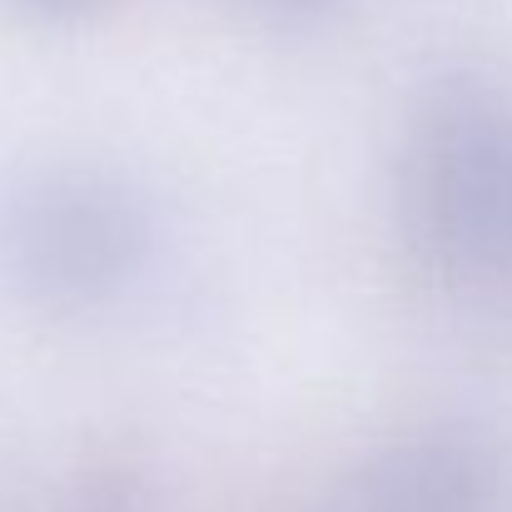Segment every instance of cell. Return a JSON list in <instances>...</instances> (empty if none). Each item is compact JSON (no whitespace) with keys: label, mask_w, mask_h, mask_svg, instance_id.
<instances>
[{"label":"cell","mask_w":512,"mask_h":512,"mask_svg":"<svg viewBox=\"0 0 512 512\" xmlns=\"http://www.w3.org/2000/svg\"><path fill=\"white\" fill-rule=\"evenodd\" d=\"M155 259V209L115 170L55 165L0 204V279L50 314L115 304Z\"/></svg>","instance_id":"1"},{"label":"cell","mask_w":512,"mask_h":512,"mask_svg":"<svg viewBox=\"0 0 512 512\" xmlns=\"http://www.w3.org/2000/svg\"><path fill=\"white\" fill-rule=\"evenodd\" d=\"M353 512H512V463L478 428H418L363 463Z\"/></svg>","instance_id":"3"},{"label":"cell","mask_w":512,"mask_h":512,"mask_svg":"<svg viewBox=\"0 0 512 512\" xmlns=\"http://www.w3.org/2000/svg\"><path fill=\"white\" fill-rule=\"evenodd\" d=\"M10 5H20L30 15H45V20H70V15H85V10H95L105 0H10Z\"/></svg>","instance_id":"4"},{"label":"cell","mask_w":512,"mask_h":512,"mask_svg":"<svg viewBox=\"0 0 512 512\" xmlns=\"http://www.w3.org/2000/svg\"><path fill=\"white\" fill-rule=\"evenodd\" d=\"M408 224L463 284L512 289V95L453 75L433 90L408 145Z\"/></svg>","instance_id":"2"},{"label":"cell","mask_w":512,"mask_h":512,"mask_svg":"<svg viewBox=\"0 0 512 512\" xmlns=\"http://www.w3.org/2000/svg\"><path fill=\"white\" fill-rule=\"evenodd\" d=\"M254 10H264V15H279V20H304V15H319V10H329L334 0H249Z\"/></svg>","instance_id":"5"}]
</instances>
